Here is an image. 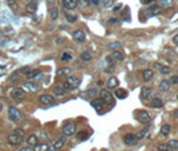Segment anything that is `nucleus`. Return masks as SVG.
<instances>
[{
  "label": "nucleus",
  "mask_w": 178,
  "mask_h": 151,
  "mask_svg": "<svg viewBox=\"0 0 178 151\" xmlns=\"http://www.w3.org/2000/svg\"><path fill=\"white\" fill-rule=\"evenodd\" d=\"M81 83V78L77 77V76H68L66 81L63 83V86L65 90H75V89L79 88V85Z\"/></svg>",
  "instance_id": "f257e3e1"
},
{
  "label": "nucleus",
  "mask_w": 178,
  "mask_h": 151,
  "mask_svg": "<svg viewBox=\"0 0 178 151\" xmlns=\"http://www.w3.org/2000/svg\"><path fill=\"white\" fill-rule=\"evenodd\" d=\"M9 96L16 101H23L27 97V92L23 88H12L9 90Z\"/></svg>",
  "instance_id": "f03ea898"
},
{
  "label": "nucleus",
  "mask_w": 178,
  "mask_h": 151,
  "mask_svg": "<svg viewBox=\"0 0 178 151\" xmlns=\"http://www.w3.org/2000/svg\"><path fill=\"white\" fill-rule=\"evenodd\" d=\"M39 103L43 106H52L56 103V99H55V97L51 96V94H41V96L39 97Z\"/></svg>",
  "instance_id": "7ed1b4c3"
},
{
  "label": "nucleus",
  "mask_w": 178,
  "mask_h": 151,
  "mask_svg": "<svg viewBox=\"0 0 178 151\" xmlns=\"http://www.w3.org/2000/svg\"><path fill=\"white\" fill-rule=\"evenodd\" d=\"M136 117H137V119L144 125H148V123H150V121H152V117H150V114L146 110H138L136 113Z\"/></svg>",
  "instance_id": "20e7f679"
},
{
  "label": "nucleus",
  "mask_w": 178,
  "mask_h": 151,
  "mask_svg": "<svg viewBox=\"0 0 178 151\" xmlns=\"http://www.w3.org/2000/svg\"><path fill=\"white\" fill-rule=\"evenodd\" d=\"M8 117H9L11 121L16 122V123L23 119V115H21V113H20V111L16 109V108H12V106H11V108L8 109Z\"/></svg>",
  "instance_id": "39448f33"
},
{
  "label": "nucleus",
  "mask_w": 178,
  "mask_h": 151,
  "mask_svg": "<svg viewBox=\"0 0 178 151\" xmlns=\"http://www.w3.org/2000/svg\"><path fill=\"white\" fill-rule=\"evenodd\" d=\"M76 130H77V127H76V125L73 123V122H66V123H64V126H63V134L65 137L73 135V134L76 133Z\"/></svg>",
  "instance_id": "423d86ee"
},
{
  "label": "nucleus",
  "mask_w": 178,
  "mask_h": 151,
  "mask_svg": "<svg viewBox=\"0 0 178 151\" xmlns=\"http://www.w3.org/2000/svg\"><path fill=\"white\" fill-rule=\"evenodd\" d=\"M25 77H27V80L28 81H35L36 82L37 80H41V78L44 77V74H43V72L40 69H32Z\"/></svg>",
  "instance_id": "0eeeda50"
},
{
  "label": "nucleus",
  "mask_w": 178,
  "mask_h": 151,
  "mask_svg": "<svg viewBox=\"0 0 178 151\" xmlns=\"http://www.w3.org/2000/svg\"><path fill=\"white\" fill-rule=\"evenodd\" d=\"M23 89H24L25 92L36 93V92L40 90V86H39V83H37V82H35V81H27V82H24Z\"/></svg>",
  "instance_id": "6e6552de"
},
{
  "label": "nucleus",
  "mask_w": 178,
  "mask_h": 151,
  "mask_svg": "<svg viewBox=\"0 0 178 151\" xmlns=\"http://www.w3.org/2000/svg\"><path fill=\"white\" fill-rule=\"evenodd\" d=\"M100 98H101L105 105H112L113 103V96L112 93H110L109 90H107V89H102L101 92H100Z\"/></svg>",
  "instance_id": "1a4fd4ad"
},
{
  "label": "nucleus",
  "mask_w": 178,
  "mask_h": 151,
  "mask_svg": "<svg viewBox=\"0 0 178 151\" xmlns=\"http://www.w3.org/2000/svg\"><path fill=\"white\" fill-rule=\"evenodd\" d=\"M23 139L24 138H21L20 135H18L16 133H11L7 137V141L9 144H12V146H19V144L23 142Z\"/></svg>",
  "instance_id": "9d476101"
},
{
  "label": "nucleus",
  "mask_w": 178,
  "mask_h": 151,
  "mask_svg": "<svg viewBox=\"0 0 178 151\" xmlns=\"http://www.w3.org/2000/svg\"><path fill=\"white\" fill-rule=\"evenodd\" d=\"M124 143L126 146H134V144L138 143V138L136 137V134H132V133H128L124 135Z\"/></svg>",
  "instance_id": "9b49d317"
},
{
  "label": "nucleus",
  "mask_w": 178,
  "mask_h": 151,
  "mask_svg": "<svg viewBox=\"0 0 178 151\" xmlns=\"http://www.w3.org/2000/svg\"><path fill=\"white\" fill-rule=\"evenodd\" d=\"M72 36H73L75 41H77V43H84V41H85V38H86L85 32H84V31H81V29H76L73 33H72Z\"/></svg>",
  "instance_id": "f8f14e48"
},
{
  "label": "nucleus",
  "mask_w": 178,
  "mask_h": 151,
  "mask_svg": "<svg viewBox=\"0 0 178 151\" xmlns=\"http://www.w3.org/2000/svg\"><path fill=\"white\" fill-rule=\"evenodd\" d=\"M152 96H153V89L149 88V86H144L142 90H141V94H140L141 99L142 101H148Z\"/></svg>",
  "instance_id": "ddd939ff"
},
{
  "label": "nucleus",
  "mask_w": 178,
  "mask_h": 151,
  "mask_svg": "<svg viewBox=\"0 0 178 151\" xmlns=\"http://www.w3.org/2000/svg\"><path fill=\"white\" fill-rule=\"evenodd\" d=\"M61 3H63V7L65 9H68V11H72V9H75L77 7L76 0H61Z\"/></svg>",
  "instance_id": "4468645a"
},
{
  "label": "nucleus",
  "mask_w": 178,
  "mask_h": 151,
  "mask_svg": "<svg viewBox=\"0 0 178 151\" xmlns=\"http://www.w3.org/2000/svg\"><path fill=\"white\" fill-rule=\"evenodd\" d=\"M91 105H92L96 110H100V109H102L104 106H105V102L98 97V98H93V99H92V102H91Z\"/></svg>",
  "instance_id": "2eb2a0df"
},
{
  "label": "nucleus",
  "mask_w": 178,
  "mask_h": 151,
  "mask_svg": "<svg viewBox=\"0 0 178 151\" xmlns=\"http://www.w3.org/2000/svg\"><path fill=\"white\" fill-rule=\"evenodd\" d=\"M37 143H39V137L35 135V134H31V135L27 137V144H28V146L33 147V146H36Z\"/></svg>",
  "instance_id": "dca6fc26"
},
{
  "label": "nucleus",
  "mask_w": 178,
  "mask_h": 151,
  "mask_svg": "<svg viewBox=\"0 0 178 151\" xmlns=\"http://www.w3.org/2000/svg\"><path fill=\"white\" fill-rule=\"evenodd\" d=\"M7 4H8V7L11 8L12 12H16V13L19 12L20 7H19V2H18V0H7Z\"/></svg>",
  "instance_id": "f3484780"
},
{
  "label": "nucleus",
  "mask_w": 178,
  "mask_h": 151,
  "mask_svg": "<svg viewBox=\"0 0 178 151\" xmlns=\"http://www.w3.org/2000/svg\"><path fill=\"white\" fill-rule=\"evenodd\" d=\"M65 142H66V137H65V135H64V137H60V138H57L56 141L53 142V147L56 148V150H59V148H61V147H64Z\"/></svg>",
  "instance_id": "a211bd4d"
},
{
  "label": "nucleus",
  "mask_w": 178,
  "mask_h": 151,
  "mask_svg": "<svg viewBox=\"0 0 178 151\" xmlns=\"http://www.w3.org/2000/svg\"><path fill=\"white\" fill-rule=\"evenodd\" d=\"M146 12L149 15H160L162 12V8H161L160 5H150V7L146 9Z\"/></svg>",
  "instance_id": "6ab92c4d"
},
{
  "label": "nucleus",
  "mask_w": 178,
  "mask_h": 151,
  "mask_svg": "<svg viewBox=\"0 0 178 151\" xmlns=\"http://www.w3.org/2000/svg\"><path fill=\"white\" fill-rule=\"evenodd\" d=\"M117 86H118V80H117L116 77L112 76V77H110L109 80H108V82H107V88L110 90V89H116Z\"/></svg>",
  "instance_id": "aec40b11"
},
{
  "label": "nucleus",
  "mask_w": 178,
  "mask_h": 151,
  "mask_svg": "<svg viewBox=\"0 0 178 151\" xmlns=\"http://www.w3.org/2000/svg\"><path fill=\"white\" fill-rule=\"evenodd\" d=\"M56 73L59 77H68L72 74V69L71 68H60V69H57Z\"/></svg>",
  "instance_id": "412c9836"
},
{
  "label": "nucleus",
  "mask_w": 178,
  "mask_h": 151,
  "mask_svg": "<svg viewBox=\"0 0 178 151\" xmlns=\"http://www.w3.org/2000/svg\"><path fill=\"white\" fill-rule=\"evenodd\" d=\"M36 9H37V2H36V0H33V2L28 3V4H27V7H25V11L28 13H35Z\"/></svg>",
  "instance_id": "4be33fe9"
},
{
  "label": "nucleus",
  "mask_w": 178,
  "mask_h": 151,
  "mask_svg": "<svg viewBox=\"0 0 178 151\" xmlns=\"http://www.w3.org/2000/svg\"><path fill=\"white\" fill-rule=\"evenodd\" d=\"M174 5V0H160V7L164 9L171 8Z\"/></svg>",
  "instance_id": "5701e85b"
},
{
  "label": "nucleus",
  "mask_w": 178,
  "mask_h": 151,
  "mask_svg": "<svg viewBox=\"0 0 178 151\" xmlns=\"http://www.w3.org/2000/svg\"><path fill=\"white\" fill-rule=\"evenodd\" d=\"M154 76V72L152 69H145L142 72V78H144V81H150L153 78Z\"/></svg>",
  "instance_id": "b1692460"
},
{
  "label": "nucleus",
  "mask_w": 178,
  "mask_h": 151,
  "mask_svg": "<svg viewBox=\"0 0 178 151\" xmlns=\"http://www.w3.org/2000/svg\"><path fill=\"white\" fill-rule=\"evenodd\" d=\"M110 57H112L114 61H124V58H125V56L122 54L120 50H113V53L110 54Z\"/></svg>",
  "instance_id": "393cba45"
},
{
  "label": "nucleus",
  "mask_w": 178,
  "mask_h": 151,
  "mask_svg": "<svg viewBox=\"0 0 178 151\" xmlns=\"http://www.w3.org/2000/svg\"><path fill=\"white\" fill-rule=\"evenodd\" d=\"M53 94L56 97H64L65 94H66V90H65L63 86H56V88L53 89Z\"/></svg>",
  "instance_id": "a878e982"
},
{
  "label": "nucleus",
  "mask_w": 178,
  "mask_h": 151,
  "mask_svg": "<svg viewBox=\"0 0 178 151\" xmlns=\"http://www.w3.org/2000/svg\"><path fill=\"white\" fill-rule=\"evenodd\" d=\"M97 93H98L97 89H88L86 92L82 93V96H84L85 98H94L97 96Z\"/></svg>",
  "instance_id": "bb28decb"
},
{
  "label": "nucleus",
  "mask_w": 178,
  "mask_h": 151,
  "mask_svg": "<svg viewBox=\"0 0 178 151\" xmlns=\"http://www.w3.org/2000/svg\"><path fill=\"white\" fill-rule=\"evenodd\" d=\"M160 90L161 92H169L170 90V82L166 81V80H162L160 82Z\"/></svg>",
  "instance_id": "cd10ccee"
},
{
  "label": "nucleus",
  "mask_w": 178,
  "mask_h": 151,
  "mask_svg": "<svg viewBox=\"0 0 178 151\" xmlns=\"http://www.w3.org/2000/svg\"><path fill=\"white\" fill-rule=\"evenodd\" d=\"M162 105H164V102H162V99H161V98H158V97L153 98V101H152V108L160 109V108H162Z\"/></svg>",
  "instance_id": "c85d7f7f"
},
{
  "label": "nucleus",
  "mask_w": 178,
  "mask_h": 151,
  "mask_svg": "<svg viewBox=\"0 0 178 151\" xmlns=\"http://www.w3.org/2000/svg\"><path fill=\"white\" fill-rule=\"evenodd\" d=\"M116 97L120 98V99H124V98L128 97V92L125 89H117V90H116Z\"/></svg>",
  "instance_id": "c756f323"
},
{
  "label": "nucleus",
  "mask_w": 178,
  "mask_h": 151,
  "mask_svg": "<svg viewBox=\"0 0 178 151\" xmlns=\"http://www.w3.org/2000/svg\"><path fill=\"white\" fill-rule=\"evenodd\" d=\"M48 144H45V143H37L36 146H33V151H47L48 150Z\"/></svg>",
  "instance_id": "7c9ffc66"
},
{
  "label": "nucleus",
  "mask_w": 178,
  "mask_h": 151,
  "mask_svg": "<svg viewBox=\"0 0 178 151\" xmlns=\"http://www.w3.org/2000/svg\"><path fill=\"white\" fill-rule=\"evenodd\" d=\"M49 16H51L52 20H56L59 18V9L56 7H52L51 9H49Z\"/></svg>",
  "instance_id": "2f4dec72"
},
{
  "label": "nucleus",
  "mask_w": 178,
  "mask_h": 151,
  "mask_svg": "<svg viewBox=\"0 0 178 151\" xmlns=\"http://www.w3.org/2000/svg\"><path fill=\"white\" fill-rule=\"evenodd\" d=\"M76 3L81 8H88L91 5V0H76Z\"/></svg>",
  "instance_id": "473e14b6"
},
{
  "label": "nucleus",
  "mask_w": 178,
  "mask_h": 151,
  "mask_svg": "<svg viewBox=\"0 0 178 151\" xmlns=\"http://www.w3.org/2000/svg\"><path fill=\"white\" fill-rule=\"evenodd\" d=\"M80 57H81V60H82V61H85V63H88V61H91V60H92V53H91V52H88V50H86V52H82V53H81Z\"/></svg>",
  "instance_id": "72a5a7b5"
},
{
  "label": "nucleus",
  "mask_w": 178,
  "mask_h": 151,
  "mask_svg": "<svg viewBox=\"0 0 178 151\" xmlns=\"http://www.w3.org/2000/svg\"><path fill=\"white\" fill-rule=\"evenodd\" d=\"M32 70V66H29V65H25V66H23L20 70H19V74H21V76H27L29 73V72Z\"/></svg>",
  "instance_id": "f704fd0d"
},
{
  "label": "nucleus",
  "mask_w": 178,
  "mask_h": 151,
  "mask_svg": "<svg viewBox=\"0 0 178 151\" xmlns=\"http://www.w3.org/2000/svg\"><path fill=\"white\" fill-rule=\"evenodd\" d=\"M60 58L63 60V61H69V60L73 58V54H72L71 52H64V53H61Z\"/></svg>",
  "instance_id": "c9c22d12"
},
{
  "label": "nucleus",
  "mask_w": 178,
  "mask_h": 151,
  "mask_svg": "<svg viewBox=\"0 0 178 151\" xmlns=\"http://www.w3.org/2000/svg\"><path fill=\"white\" fill-rule=\"evenodd\" d=\"M157 68L160 69V73L161 74H169L170 73V68H168V66H165V65L162 66V65H158L157 64Z\"/></svg>",
  "instance_id": "e433bc0d"
},
{
  "label": "nucleus",
  "mask_w": 178,
  "mask_h": 151,
  "mask_svg": "<svg viewBox=\"0 0 178 151\" xmlns=\"http://www.w3.org/2000/svg\"><path fill=\"white\" fill-rule=\"evenodd\" d=\"M121 45H122V44H121L120 41H114V43L108 44V48H109V49H112V50H117L118 48H121Z\"/></svg>",
  "instance_id": "4c0bfd02"
},
{
  "label": "nucleus",
  "mask_w": 178,
  "mask_h": 151,
  "mask_svg": "<svg viewBox=\"0 0 178 151\" xmlns=\"http://www.w3.org/2000/svg\"><path fill=\"white\" fill-rule=\"evenodd\" d=\"M100 3L102 4V7H104V8H110V7L113 5L114 2H113V0H101Z\"/></svg>",
  "instance_id": "58836bf2"
},
{
  "label": "nucleus",
  "mask_w": 178,
  "mask_h": 151,
  "mask_svg": "<svg viewBox=\"0 0 178 151\" xmlns=\"http://www.w3.org/2000/svg\"><path fill=\"white\" fill-rule=\"evenodd\" d=\"M169 147L171 150H178V141L177 139H171V141H169Z\"/></svg>",
  "instance_id": "ea45409f"
},
{
  "label": "nucleus",
  "mask_w": 178,
  "mask_h": 151,
  "mask_svg": "<svg viewBox=\"0 0 178 151\" xmlns=\"http://www.w3.org/2000/svg\"><path fill=\"white\" fill-rule=\"evenodd\" d=\"M158 151H171V148L169 147L168 143H164V144H160V146L157 147Z\"/></svg>",
  "instance_id": "a19ab883"
},
{
  "label": "nucleus",
  "mask_w": 178,
  "mask_h": 151,
  "mask_svg": "<svg viewBox=\"0 0 178 151\" xmlns=\"http://www.w3.org/2000/svg\"><path fill=\"white\" fill-rule=\"evenodd\" d=\"M86 138H88V133L86 131H80L79 134H77V139H80V141H85Z\"/></svg>",
  "instance_id": "79ce46f5"
},
{
  "label": "nucleus",
  "mask_w": 178,
  "mask_h": 151,
  "mask_svg": "<svg viewBox=\"0 0 178 151\" xmlns=\"http://www.w3.org/2000/svg\"><path fill=\"white\" fill-rule=\"evenodd\" d=\"M161 133H162L164 135H168V134L170 133V126L169 125H164L162 127H161Z\"/></svg>",
  "instance_id": "37998d69"
},
{
  "label": "nucleus",
  "mask_w": 178,
  "mask_h": 151,
  "mask_svg": "<svg viewBox=\"0 0 178 151\" xmlns=\"http://www.w3.org/2000/svg\"><path fill=\"white\" fill-rule=\"evenodd\" d=\"M13 133H16L18 135H20L21 138H24L25 137V131L23 130V128H20V127H18V128H15V131Z\"/></svg>",
  "instance_id": "c03bdc74"
},
{
  "label": "nucleus",
  "mask_w": 178,
  "mask_h": 151,
  "mask_svg": "<svg viewBox=\"0 0 178 151\" xmlns=\"http://www.w3.org/2000/svg\"><path fill=\"white\" fill-rule=\"evenodd\" d=\"M19 77H20V76H19V72H16V73H13L12 76L9 77V81H11V82H16V81L19 80Z\"/></svg>",
  "instance_id": "a18cd8bd"
},
{
  "label": "nucleus",
  "mask_w": 178,
  "mask_h": 151,
  "mask_svg": "<svg viewBox=\"0 0 178 151\" xmlns=\"http://www.w3.org/2000/svg\"><path fill=\"white\" fill-rule=\"evenodd\" d=\"M146 131H148V128H145V130H142V131H140V133H138V134H136V137L138 138V141H140V139H142L144 137H145Z\"/></svg>",
  "instance_id": "49530a36"
},
{
  "label": "nucleus",
  "mask_w": 178,
  "mask_h": 151,
  "mask_svg": "<svg viewBox=\"0 0 178 151\" xmlns=\"http://www.w3.org/2000/svg\"><path fill=\"white\" fill-rule=\"evenodd\" d=\"M65 16H66V19H68V21H71V23H75V21L77 20V18H76V16H73V15H69V13H66Z\"/></svg>",
  "instance_id": "de8ad7c7"
},
{
  "label": "nucleus",
  "mask_w": 178,
  "mask_h": 151,
  "mask_svg": "<svg viewBox=\"0 0 178 151\" xmlns=\"http://www.w3.org/2000/svg\"><path fill=\"white\" fill-rule=\"evenodd\" d=\"M170 83H173V85H177V83H178V76H173V77H171L170 78V81H169Z\"/></svg>",
  "instance_id": "09e8293b"
},
{
  "label": "nucleus",
  "mask_w": 178,
  "mask_h": 151,
  "mask_svg": "<svg viewBox=\"0 0 178 151\" xmlns=\"http://www.w3.org/2000/svg\"><path fill=\"white\" fill-rule=\"evenodd\" d=\"M19 151H33V148L31 146H24V147L19 148Z\"/></svg>",
  "instance_id": "8fccbe9b"
},
{
  "label": "nucleus",
  "mask_w": 178,
  "mask_h": 151,
  "mask_svg": "<svg viewBox=\"0 0 178 151\" xmlns=\"http://www.w3.org/2000/svg\"><path fill=\"white\" fill-rule=\"evenodd\" d=\"M116 23H117V19H114V18H112V19L108 20V24H109V25H113V24H116Z\"/></svg>",
  "instance_id": "3c124183"
},
{
  "label": "nucleus",
  "mask_w": 178,
  "mask_h": 151,
  "mask_svg": "<svg viewBox=\"0 0 178 151\" xmlns=\"http://www.w3.org/2000/svg\"><path fill=\"white\" fill-rule=\"evenodd\" d=\"M55 43H56L57 45H61V44L64 43V40H63V38H59V37H57V38H55Z\"/></svg>",
  "instance_id": "603ef678"
},
{
  "label": "nucleus",
  "mask_w": 178,
  "mask_h": 151,
  "mask_svg": "<svg viewBox=\"0 0 178 151\" xmlns=\"http://www.w3.org/2000/svg\"><path fill=\"white\" fill-rule=\"evenodd\" d=\"M39 137H40V138H44V139H47V138H48V135H47V134L44 133V131H40V133H39Z\"/></svg>",
  "instance_id": "864d4df0"
},
{
  "label": "nucleus",
  "mask_w": 178,
  "mask_h": 151,
  "mask_svg": "<svg viewBox=\"0 0 178 151\" xmlns=\"http://www.w3.org/2000/svg\"><path fill=\"white\" fill-rule=\"evenodd\" d=\"M100 2H101V0H91V4H94V5H98V4H100Z\"/></svg>",
  "instance_id": "5fc2aeb1"
},
{
  "label": "nucleus",
  "mask_w": 178,
  "mask_h": 151,
  "mask_svg": "<svg viewBox=\"0 0 178 151\" xmlns=\"http://www.w3.org/2000/svg\"><path fill=\"white\" fill-rule=\"evenodd\" d=\"M122 8V4H120V5H117V7H114L113 8V11H114V12H117V11H120Z\"/></svg>",
  "instance_id": "6e6d98bb"
},
{
  "label": "nucleus",
  "mask_w": 178,
  "mask_h": 151,
  "mask_svg": "<svg viewBox=\"0 0 178 151\" xmlns=\"http://www.w3.org/2000/svg\"><path fill=\"white\" fill-rule=\"evenodd\" d=\"M173 43L175 44V45H178V35H175V36L173 37Z\"/></svg>",
  "instance_id": "4d7b16f0"
},
{
  "label": "nucleus",
  "mask_w": 178,
  "mask_h": 151,
  "mask_svg": "<svg viewBox=\"0 0 178 151\" xmlns=\"http://www.w3.org/2000/svg\"><path fill=\"white\" fill-rule=\"evenodd\" d=\"M154 0H142V3L144 4H150V3H153Z\"/></svg>",
  "instance_id": "13d9d810"
},
{
  "label": "nucleus",
  "mask_w": 178,
  "mask_h": 151,
  "mask_svg": "<svg viewBox=\"0 0 178 151\" xmlns=\"http://www.w3.org/2000/svg\"><path fill=\"white\" fill-rule=\"evenodd\" d=\"M47 151H56V148H55L53 146H51V147H48V150Z\"/></svg>",
  "instance_id": "bf43d9fd"
},
{
  "label": "nucleus",
  "mask_w": 178,
  "mask_h": 151,
  "mask_svg": "<svg viewBox=\"0 0 178 151\" xmlns=\"http://www.w3.org/2000/svg\"><path fill=\"white\" fill-rule=\"evenodd\" d=\"M174 117H175V118H178V109L174 110Z\"/></svg>",
  "instance_id": "052dcab7"
},
{
  "label": "nucleus",
  "mask_w": 178,
  "mask_h": 151,
  "mask_svg": "<svg viewBox=\"0 0 178 151\" xmlns=\"http://www.w3.org/2000/svg\"><path fill=\"white\" fill-rule=\"evenodd\" d=\"M48 3H49V4H53V3H55V0H48Z\"/></svg>",
  "instance_id": "680f3d73"
},
{
  "label": "nucleus",
  "mask_w": 178,
  "mask_h": 151,
  "mask_svg": "<svg viewBox=\"0 0 178 151\" xmlns=\"http://www.w3.org/2000/svg\"><path fill=\"white\" fill-rule=\"evenodd\" d=\"M3 110V105H2V102H0V111Z\"/></svg>",
  "instance_id": "e2e57ef3"
},
{
  "label": "nucleus",
  "mask_w": 178,
  "mask_h": 151,
  "mask_svg": "<svg viewBox=\"0 0 178 151\" xmlns=\"http://www.w3.org/2000/svg\"><path fill=\"white\" fill-rule=\"evenodd\" d=\"M177 101H178V96H177Z\"/></svg>",
  "instance_id": "0e129e2a"
},
{
  "label": "nucleus",
  "mask_w": 178,
  "mask_h": 151,
  "mask_svg": "<svg viewBox=\"0 0 178 151\" xmlns=\"http://www.w3.org/2000/svg\"><path fill=\"white\" fill-rule=\"evenodd\" d=\"M27 2H28V0H27Z\"/></svg>",
  "instance_id": "69168bd1"
}]
</instances>
